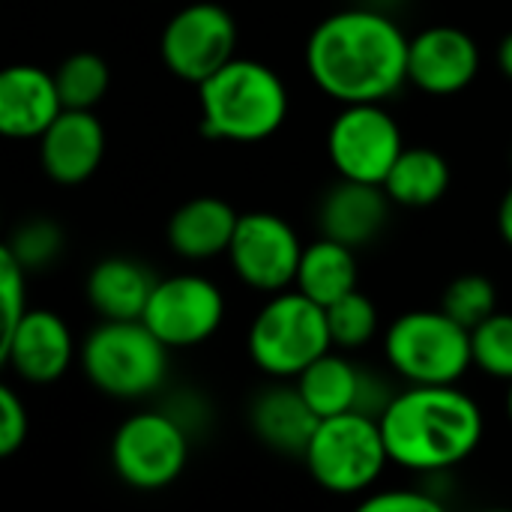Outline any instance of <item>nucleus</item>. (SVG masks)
Here are the masks:
<instances>
[{
    "instance_id": "11",
    "label": "nucleus",
    "mask_w": 512,
    "mask_h": 512,
    "mask_svg": "<svg viewBox=\"0 0 512 512\" xmlns=\"http://www.w3.org/2000/svg\"><path fill=\"white\" fill-rule=\"evenodd\" d=\"M303 243L297 231L276 213H243L228 246L231 270L243 285L261 294L288 291L297 282Z\"/></svg>"
},
{
    "instance_id": "4",
    "label": "nucleus",
    "mask_w": 512,
    "mask_h": 512,
    "mask_svg": "<svg viewBox=\"0 0 512 512\" xmlns=\"http://www.w3.org/2000/svg\"><path fill=\"white\" fill-rule=\"evenodd\" d=\"M168 351L144 318L102 321L81 345V369L99 393L132 402L165 384Z\"/></svg>"
},
{
    "instance_id": "15",
    "label": "nucleus",
    "mask_w": 512,
    "mask_h": 512,
    "mask_svg": "<svg viewBox=\"0 0 512 512\" xmlns=\"http://www.w3.org/2000/svg\"><path fill=\"white\" fill-rule=\"evenodd\" d=\"M105 156L102 120L87 108H63L60 117L39 138L42 171L60 186L90 180Z\"/></svg>"
},
{
    "instance_id": "9",
    "label": "nucleus",
    "mask_w": 512,
    "mask_h": 512,
    "mask_svg": "<svg viewBox=\"0 0 512 512\" xmlns=\"http://www.w3.org/2000/svg\"><path fill=\"white\" fill-rule=\"evenodd\" d=\"M159 54L180 81L198 87L237 57V21L219 3H189L168 18Z\"/></svg>"
},
{
    "instance_id": "20",
    "label": "nucleus",
    "mask_w": 512,
    "mask_h": 512,
    "mask_svg": "<svg viewBox=\"0 0 512 512\" xmlns=\"http://www.w3.org/2000/svg\"><path fill=\"white\" fill-rule=\"evenodd\" d=\"M159 279L132 258H105L87 276V303L105 321H135L144 318L150 294Z\"/></svg>"
},
{
    "instance_id": "24",
    "label": "nucleus",
    "mask_w": 512,
    "mask_h": 512,
    "mask_svg": "<svg viewBox=\"0 0 512 512\" xmlns=\"http://www.w3.org/2000/svg\"><path fill=\"white\" fill-rule=\"evenodd\" d=\"M54 81H57L63 108L93 111L111 84V72H108V63L96 51H75L57 66Z\"/></svg>"
},
{
    "instance_id": "27",
    "label": "nucleus",
    "mask_w": 512,
    "mask_h": 512,
    "mask_svg": "<svg viewBox=\"0 0 512 512\" xmlns=\"http://www.w3.org/2000/svg\"><path fill=\"white\" fill-rule=\"evenodd\" d=\"M441 309L450 318H456L462 327L474 330L498 312V291L486 276L468 273V276H459L447 285Z\"/></svg>"
},
{
    "instance_id": "22",
    "label": "nucleus",
    "mask_w": 512,
    "mask_h": 512,
    "mask_svg": "<svg viewBox=\"0 0 512 512\" xmlns=\"http://www.w3.org/2000/svg\"><path fill=\"white\" fill-rule=\"evenodd\" d=\"M384 189L390 201L399 207H432L450 189V165L432 147H405L393 162Z\"/></svg>"
},
{
    "instance_id": "31",
    "label": "nucleus",
    "mask_w": 512,
    "mask_h": 512,
    "mask_svg": "<svg viewBox=\"0 0 512 512\" xmlns=\"http://www.w3.org/2000/svg\"><path fill=\"white\" fill-rule=\"evenodd\" d=\"M360 510L369 512H441V501L417 492V489H390V492H375L360 501Z\"/></svg>"
},
{
    "instance_id": "33",
    "label": "nucleus",
    "mask_w": 512,
    "mask_h": 512,
    "mask_svg": "<svg viewBox=\"0 0 512 512\" xmlns=\"http://www.w3.org/2000/svg\"><path fill=\"white\" fill-rule=\"evenodd\" d=\"M498 66H501V72L512 81V33L504 36L501 45H498Z\"/></svg>"
},
{
    "instance_id": "7",
    "label": "nucleus",
    "mask_w": 512,
    "mask_h": 512,
    "mask_svg": "<svg viewBox=\"0 0 512 512\" xmlns=\"http://www.w3.org/2000/svg\"><path fill=\"white\" fill-rule=\"evenodd\" d=\"M390 369L408 384H459L474 366L471 330L444 309L399 315L384 336Z\"/></svg>"
},
{
    "instance_id": "1",
    "label": "nucleus",
    "mask_w": 512,
    "mask_h": 512,
    "mask_svg": "<svg viewBox=\"0 0 512 512\" xmlns=\"http://www.w3.org/2000/svg\"><path fill=\"white\" fill-rule=\"evenodd\" d=\"M405 30L375 9H342L324 18L306 42L312 81L336 102H384L408 81Z\"/></svg>"
},
{
    "instance_id": "28",
    "label": "nucleus",
    "mask_w": 512,
    "mask_h": 512,
    "mask_svg": "<svg viewBox=\"0 0 512 512\" xmlns=\"http://www.w3.org/2000/svg\"><path fill=\"white\" fill-rule=\"evenodd\" d=\"M6 246L12 249V255H15L27 270H33V267H45L48 261H54V255H57L60 246H63V234H60V228H57L54 222H48V219H33V222L21 225V228L12 234V240H9Z\"/></svg>"
},
{
    "instance_id": "10",
    "label": "nucleus",
    "mask_w": 512,
    "mask_h": 512,
    "mask_svg": "<svg viewBox=\"0 0 512 512\" xmlns=\"http://www.w3.org/2000/svg\"><path fill=\"white\" fill-rule=\"evenodd\" d=\"M405 150L399 123L378 102L345 105L327 132V153L339 177L384 186L393 162Z\"/></svg>"
},
{
    "instance_id": "3",
    "label": "nucleus",
    "mask_w": 512,
    "mask_h": 512,
    "mask_svg": "<svg viewBox=\"0 0 512 512\" xmlns=\"http://www.w3.org/2000/svg\"><path fill=\"white\" fill-rule=\"evenodd\" d=\"M201 129L216 141L255 144L276 135L288 117V87L264 63L234 57L198 84Z\"/></svg>"
},
{
    "instance_id": "29",
    "label": "nucleus",
    "mask_w": 512,
    "mask_h": 512,
    "mask_svg": "<svg viewBox=\"0 0 512 512\" xmlns=\"http://www.w3.org/2000/svg\"><path fill=\"white\" fill-rule=\"evenodd\" d=\"M24 264L12 255L9 246L0 249V297H3V336H9L15 330V324L21 321V315L27 312L24 306Z\"/></svg>"
},
{
    "instance_id": "17",
    "label": "nucleus",
    "mask_w": 512,
    "mask_h": 512,
    "mask_svg": "<svg viewBox=\"0 0 512 512\" xmlns=\"http://www.w3.org/2000/svg\"><path fill=\"white\" fill-rule=\"evenodd\" d=\"M390 204L393 201L384 186L342 177V183L333 186L321 201V234L360 249L384 231Z\"/></svg>"
},
{
    "instance_id": "6",
    "label": "nucleus",
    "mask_w": 512,
    "mask_h": 512,
    "mask_svg": "<svg viewBox=\"0 0 512 512\" xmlns=\"http://www.w3.org/2000/svg\"><path fill=\"white\" fill-rule=\"evenodd\" d=\"M312 480L333 495L369 492L390 465L381 420L363 411L324 417L303 453Z\"/></svg>"
},
{
    "instance_id": "18",
    "label": "nucleus",
    "mask_w": 512,
    "mask_h": 512,
    "mask_svg": "<svg viewBox=\"0 0 512 512\" xmlns=\"http://www.w3.org/2000/svg\"><path fill=\"white\" fill-rule=\"evenodd\" d=\"M237 222L240 216L228 201L201 195L174 210L168 222V243L186 261H210L216 255H228Z\"/></svg>"
},
{
    "instance_id": "13",
    "label": "nucleus",
    "mask_w": 512,
    "mask_h": 512,
    "mask_svg": "<svg viewBox=\"0 0 512 512\" xmlns=\"http://www.w3.org/2000/svg\"><path fill=\"white\" fill-rule=\"evenodd\" d=\"M480 72V48L471 33L453 24L426 27L408 48V81L432 96L465 90Z\"/></svg>"
},
{
    "instance_id": "5",
    "label": "nucleus",
    "mask_w": 512,
    "mask_h": 512,
    "mask_svg": "<svg viewBox=\"0 0 512 512\" xmlns=\"http://www.w3.org/2000/svg\"><path fill=\"white\" fill-rule=\"evenodd\" d=\"M246 342L252 363L264 375L291 381L333 348L327 309L297 288L279 291L252 318Z\"/></svg>"
},
{
    "instance_id": "25",
    "label": "nucleus",
    "mask_w": 512,
    "mask_h": 512,
    "mask_svg": "<svg viewBox=\"0 0 512 512\" xmlns=\"http://www.w3.org/2000/svg\"><path fill=\"white\" fill-rule=\"evenodd\" d=\"M327 324H330V339L333 348L339 351H357L369 345L378 333V309L375 303L357 288L327 306Z\"/></svg>"
},
{
    "instance_id": "16",
    "label": "nucleus",
    "mask_w": 512,
    "mask_h": 512,
    "mask_svg": "<svg viewBox=\"0 0 512 512\" xmlns=\"http://www.w3.org/2000/svg\"><path fill=\"white\" fill-rule=\"evenodd\" d=\"M63 99L54 72L30 63L3 69L0 75V132L6 138H42V132L60 117Z\"/></svg>"
},
{
    "instance_id": "34",
    "label": "nucleus",
    "mask_w": 512,
    "mask_h": 512,
    "mask_svg": "<svg viewBox=\"0 0 512 512\" xmlns=\"http://www.w3.org/2000/svg\"><path fill=\"white\" fill-rule=\"evenodd\" d=\"M507 411H510V420H512V381H510V393H507Z\"/></svg>"
},
{
    "instance_id": "8",
    "label": "nucleus",
    "mask_w": 512,
    "mask_h": 512,
    "mask_svg": "<svg viewBox=\"0 0 512 512\" xmlns=\"http://www.w3.org/2000/svg\"><path fill=\"white\" fill-rule=\"evenodd\" d=\"M189 462V432L168 411H141L120 423L111 438L114 474L141 492L171 486Z\"/></svg>"
},
{
    "instance_id": "26",
    "label": "nucleus",
    "mask_w": 512,
    "mask_h": 512,
    "mask_svg": "<svg viewBox=\"0 0 512 512\" xmlns=\"http://www.w3.org/2000/svg\"><path fill=\"white\" fill-rule=\"evenodd\" d=\"M474 366L489 378L512 381V315L495 312L480 327L471 330Z\"/></svg>"
},
{
    "instance_id": "23",
    "label": "nucleus",
    "mask_w": 512,
    "mask_h": 512,
    "mask_svg": "<svg viewBox=\"0 0 512 512\" xmlns=\"http://www.w3.org/2000/svg\"><path fill=\"white\" fill-rule=\"evenodd\" d=\"M360 378H363V369L351 363L345 351L330 348L312 366H306L294 381L303 399L312 405V411L324 420V417H336L345 411H357Z\"/></svg>"
},
{
    "instance_id": "21",
    "label": "nucleus",
    "mask_w": 512,
    "mask_h": 512,
    "mask_svg": "<svg viewBox=\"0 0 512 512\" xmlns=\"http://www.w3.org/2000/svg\"><path fill=\"white\" fill-rule=\"evenodd\" d=\"M357 279H360V267H357V255L351 246L324 237L303 246V258L297 267V291H303L309 300H315L318 306H333L336 300H342L345 294L357 291Z\"/></svg>"
},
{
    "instance_id": "19",
    "label": "nucleus",
    "mask_w": 512,
    "mask_h": 512,
    "mask_svg": "<svg viewBox=\"0 0 512 512\" xmlns=\"http://www.w3.org/2000/svg\"><path fill=\"white\" fill-rule=\"evenodd\" d=\"M252 432L276 453L303 456L321 417L312 411V405L303 399L300 387L276 384L264 390L249 411Z\"/></svg>"
},
{
    "instance_id": "32",
    "label": "nucleus",
    "mask_w": 512,
    "mask_h": 512,
    "mask_svg": "<svg viewBox=\"0 0 512 512\" xmlns=\"http://www.w3.org/2000/svg\"><path fill=\"white\" fill-rule=\"evenodd\" d=\"M498 228H501V237L512 246V186L507 189L501 207H498Z\"/></svg>"
},
{
    "instance_id": "30",
    "label": "nucleus",
    "mask_w": 512,
    "mask_h": 512,
    "mask_svg": "<svg viewBox=\"0 0 512 512\" xmlns=\"http://www.w3.org/2000/svg\"><path fill=\"white\" fill-rule=\"evenodd\" d=\"M27 441V408L12 387H0V456H12Z\"/></svg>"
},
{
    "instance_id": "12",
    "label": "nucleus",
    "mask_w": 512,
    "mask_h": 512,
    "mask_svg": "<svg viewBox=\"0 0 512 512\" xmlns=\"http://www.w3.org/2000/svg\"><path fill=\"white\" fill-rule=\"evenodd\" d=\"M225 318V297L216 282L204 276L159 279L144 309V324L168 348H192L207 342Z\"/></svg>"
},
{
    "instance_id": "14",
    "label": "nucleus",
    "mask_w": 512,
    "mask_h": 512,
    "mask_svg": "<svg viewBox=\"0 0 512 512\" xmlns=\"http://www.w3.org/2000/svg\"><path fill=\"white\" fill-rule=\"evenodd\" d=\"M3 363L30 384H51L66 375L75 357L69 324L48 309H27L15 330L0 339Z\"/></svg>"
},
{
    "instance_id": "2",
    "label": "nucleus",
    "mask_w": 512,
    "mask_h": 512,
    "mask_svg": "<svg viewBox=\"0 0 512 512\" xmlns=\"http://www.w3.org/2000/svg\"><path fill=\"white\" fill-rule=\"evenodd\" d=\"M393 465L408 471H447L483 441V411L456 384H411L381 414Z\"/></svg>"
}]
</instances>
